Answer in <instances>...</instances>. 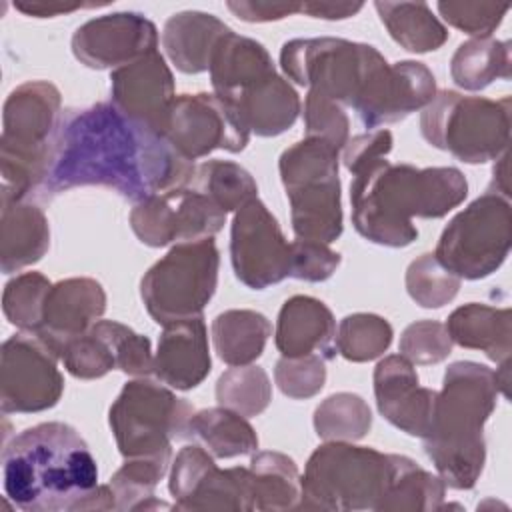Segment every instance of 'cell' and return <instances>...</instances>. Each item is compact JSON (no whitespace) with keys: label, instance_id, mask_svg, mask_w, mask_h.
<instances>
[{"label":"cell","instance_id":"cell-7","mask_svg":"<svg viewBox=\"0 0 512 512\" xmlns=\"http://www.w3.org/2000/svg\"><path fill=\"white\" fill-rule=\"evenodd\" d=\"M338 148L304 138L280 154L278 170L298 240L332 244L342 234Z\"/></svg>","mask_w":512,"mask_h":512},{"label":"cell","instance_id":"cell-18","mask_svg":"<svg viewBox=\"0 0 512 512\" xmlns=\"http://www.w3.org/2000/svg\"><path fill=\"white\" fill-rule=\"evenodd\" d=\"M158 46V30L144 14L114 12L92 18L76 28L72 52L88 68H120Z\"/></svg>","mask_w":512,"mask_h":512},{"label":"cell","instance_id":"cell-51","mask_svg":"<svg viewBox=\"0 0 512 512\" xmlns=\"http://www.w3.org/2000/svg\"><path fill=\"white\" fill-rule=\"evenodd\" d=\"M226 6L234 16H238L244 22H272V20H282L286 16L300 12V4H292V2L236 0V2H226Z\"/></svg>","mask_w":512,"mask_h":512},{"label":"cell","instance_id":"cell-37","mask_svg":"<svg viewBox=\"0 0 512 512\" xmlns=\"http://www.w3.org/2000/svg\"><path fill=\"white\" fill-rule=\"evenodd\" d=\"M392 336L394 330L386 318L378 314L356 312L340 320L334 346L336 352L350 362H368L388 350Z\"/></svg>","mask_w":512,"mask_h":512},{"label":"cell","instance_id":"cell-34","mask_svg":"<svg viewBox=\"0 0 512 512\" xmlns=\"http://www.w3.org/2000/svg\"><path fill=\"white\" fill-rule=\"evenodd\" d=\"M176 510H254L248 468H218L216 462L192 492L174 504Z\"/></svg>","mask_w":512,"mask_h":512},{"label":"cell","instance_id":"cell-33","mask_svg":"<svg viewBox=\"0 0 512 512\" xmlns=\"http://www.w3.org/2000/svg\"><path fill=\"white\" fill-rule=\"evenodd\" d=\"M450 76L464 90H482L494 80L510 78V44L492 36L462 42L452 60Z\"/></svg>","mask_w":512,"mask_h":512},{"label":"cell","instance_id":"cell-54","mask_svg":"<svg viewBox=\"0 0 512 512\" xmlns=\"http://www.w3.org/2000/svg\"><path fill=\"white\" fill-rule=\"evenodd\" d=\"M498 160V166H494V178H492V186L488 190L496 192V194H502L508 198V152H504Z\"/></svg>","mask_w":512,"mask_h":512},{"label":"cell","instance_id":"cell-24","mask_svg":"<svg viewBox=\"0 0 512 512\" xmlns=\"http://www.w3.org/2000/svg\"><path fill=\"white\" fill-rule=\"evenodd\" d=\"M224 102L234 108L250 132L264 138L292 128L302 110L298 92L276 72L248 84Z\"/></svg>","mask_w":512,"mask_h":512},{"label":"cell","instance_id":"cell-46","mask_svg":"<svg viewBox=\"0 0 512 512\" xmlns=\"http://www.w3.org/2000/svg\"><path fill=\"white\" fill-rule=\"evenodd\" d=\"M304 128L308 138L326 140L338 150L344 148L350 134L344 106L314 90H308L304 98Z\"/></svg>","mask_w":512,"mask_h":512},{"label":"cell","instance_id":"cell-8","mask_svg":"<svg viewBox=\"0 0 512 512\" xmlns=\"http://www.w3.org/2000/svg\"><path fill=\"white\" fill-rule=\"evenodd\" d=\"M420 132L428 144L460 162L484 164L500 158L510 140V98L490 100L454 90L436 92L422 110Z\"/></svg>","mask_w":512,"mask_h":512},{"label":"cell","instance_id":"cell-42","mask_svg":"<svg viewBox=\"0 0 512 512\" xmlns=\"http://www.w3.org/2000/svg\"><path fill=\"white\" fill-rule=\"evenodd\" d=\"M406 290L422 308H442L460 290V278L444 268L434 252H426L410 262L406 270Z\"/></svg>","mask_w":512,"mask_h":512},{"label":"cell","instance_id":"cell-5","mask_svg":"<svg viewBox=\"0 0 512 512\" xmlns=\"http://www.w3.org/2000/svg\"><path fill=\"white\" fill-rule=\"evenodd\" d=\"M60 104L58 88L46 80H28L8 94L0 136L2 192L18 200L38 194L62 118Z\"/></svg>","mask_w":512,"mask_h":512},{"label":"cell","instance_id":"cell-36","mask_svg":"<svg viewBox=\"0 0 512 512\" xmlns=\"http://www.w3.org/2000/svg\"><path fill=\"white\" fill-rule=\"evenodd\" d=\"M372 426V412L364 398L352 392L328 396L314 410V430L326 442H354Z\"/></svg>","mask_w":512,"mask_h":512},{"label":"cell","instance_id":"cell-15","mask_svg":"<svg viewBox=\"0 0 512 512\" xmlns=\"http://www.w3.org/2000/svg\"><path fill=\"white\" fill-rule=\"evenodd\" d=\"M164 138L194 162L214 150L242 152L250 140V130L234 108L216 94H180L174 98Z\"/></svg>","mask_w":512,"mask_h":512},{"label":"cell","instance_id":"cell-49","mask_svg":"<svg viewBox=\"0 0 512 512\" xmlns=\"http://www.w3.org/2000/svg\"><path fill=\"white\" fill-rule=\"evenodd\" d=\"M342 258L328 244L312 240L290 242V276L304 282H324L340 266Z\"/></svg>","mask_w":512,"mask_h":512},{"label":"cell","instance_id":"cell-53","mask_svg":"<svg viewBox=\"0 0 512 512\" xmlns=\"http://www.w3.org/2000/svg\"><path fill=\"white\" fill-rule=\"evenodd\" d=\"M364 8L362 2H304L300 4V12L312 18L324 20H344L358 14Z\"/></svg>","mask_w":512,"mask_h":512},{"label":"cell","instance_id":"cell-50","mask_svg":"<svg viewBox=\"0 0 512 512\" xmlns=\"http://www.w3.org/2000/svg\"><path fill=\"white\" fill-rule=\"evenodd\" d=\"M392 132L390 130H370L366 134H358L354 138H348V142L342 148V164L356 174L366 164L386 158L392 150Z\"/></svg>","mask_w":512,"mask_h":512},{"label":"cell","instance_id":"cell-14","mask_svg":"<svg viewBox=\"0 0 512 512\" xmlns=\"http://www.w3.org/2000/svg\"><path fill=\"white\" fill-rule=\"evenodd\" d=\"M224 222L226 212L190 186L154 194L136 202L130 212L134 234L152 248L212 238Z\"/></svg>","mask_w":512,"mask_h":512},{"label":"cell","instance_id":"cell-52","mask_svg":"<svg viewBox=\"0 0 512 512\" xmlns=\"http://www.w3.org/2000/svg\"><path fill=\"white\" fill-rule=\"evenodd\" d=\"M96 4H82V2H60V0H18L14 8L26 16L34 18H52L58 14H68L82 8H92Z\"/></svg>","mask_w":512,"mask_h":512},{"label":"cell","instance_id":"cell-44","mask_svg":"<svg viewBox=\"0 0 512 512\" xmlns=\"http://www.w3.org/2000/svg\"><path fill=\"white\" fill-rule=\"evenodd\" d=\"M96 326L108 338L116 356L118 370L138 378H144L150 372H154L152 344L146 336L136 334L132 328L116 320H98Z\"/></svg>","mask_w":512,"mask_h":512},{"label":"cell","instance_id":"cell-11","mask_svg":"<svg viewBox=\"0 0 512 512\" xmlns=\"http://www.w3.org/2000/svg\"><path fill=\"white\" fill-rule=\"evenodd\" d=\"M194 408L160 382H126L110 406L108 424L124 458L172 454V440L186 438Z\"/></svg>","mask_w":512,"mask_h":512},{"label":"cell","instance_id":"cell-48","mask_svg":"<svg viewBox=\"0 0 512 512\" xmlns=\"http://www.w3.org/2000/svg\"><path fill=\"white\" fill-rule=\"evenodd\" d=\"M440 16L454 28L474 36H490L504 20L510 4L496 2H438Z\"/></svg>","mask_w":512,"mask_h":512},{"label":"cell","instance_id":"cell-30","mask_svg":"<svg viewBox=\"0 0 512 512\" xmlns=\"http://www.w3.org/2000/svg\"><path fill=\"white\" fill-rule=\"evenodd\" d=\"M186 438L196 440L214 458H236L256 452L258 436L246 416L218 406L190 416Z\"/></svg>","mask_w":512,"mask_h":512},{"label":"cell","instance_id":"cell-9","mask_svg":"<svg viewBox=\"0 0 512 512\" xmlns=\"http://www.w3.org/2000/svg\"><path fill=\"white\" fill-rule=\"evenodd\" d=\"M384 64L386 58L374 46L344 38H294L280 50V66L290 80L344 108H354Z\"/></svg>","mask_w":512,"mask_h":512},{"label":"cell","instance_id":"cell-10","mask_svg":"<svg viewBox=\"0 0 512 512\" xmlns=\"http://www.w3.org/2000/svg\"><path fill=\"white\" fill-rule=\"evenodd\" d=\"M220 256L216 242L204 238L170 248L140 280V296L158 324L202 316L216 292Z\"/></svg>","mask_w":512,"mask_h":512},{"label":"cell","instance_id":"cell-3","mask_svg":"<svg viewBox=\"0 0 512 512\" xmlns=\"http://www.w3.org/2000/svg\"><path fill=\"white\" fill-rule=\"evenodd\" d=\"M468 196L458 168H416L378 158L354 174L352 224L366 240L404 248L418 238L412 218H442Z\"/></svg>","mask_w":512,"mask_h":512},{"label":"cell","instance_id":"cell-40","mask_svg":"<svg viewBox=\"0 0 512 512\" xmlns=\"http://www.w3.org/2000/svg\"><path fill=\"white\" fill-rule=\"evenodd\" d=\"M446 494V484L440 476L426 472L412 458L406 456L388 496L380 510H440Z\"/></svg>","mask_w":512,"mask_h":512},{"label":"cell","instance_id":"cell-25","mask_svg":"<svg viewBox=\"0 0 512 512\" xmlns=\"http://www.w3.org/2000/svg\"><path fill=\"white\" fill-rule=\"evenodd\" d=\"M50 248V226L44 212L2 192L0 268L4 274L18 272L38 262Z\"/></svg>","mask_w":512,"mask_h":512},{"label":"cell","instance_id":"cell-47","mask_svg":"<svg viewBox=\"0 0 512 512\" xmlns=\"http://www.w3.org/2000/svg\"><path fill=\"white\" fill-rule=\"evenodd\" d=\"M452 340L442 322L418 320L406 326L400 336V354L412 364L428 366L446 360L452 352Z\"/></svg>","mask_w":512,"mask_h":512},{"label":"cell","instance_id":"cell-28","mask_svg":"<svg viewBox=\"0 0 512 512\" xmlns=\"http://www.w3.org/2000/svg\"><path fill=\"white\" fill-rule=\"evenodd\" d=\"M208 70L214 94L222 100L276 72L268 50L260 42L232 30L218 42Z\"/></svg>","mask_w":512,"mask_h":512},{"label":"cell","instance_id":"cell-17","mask_svg":"<svg viewBox=\"0 0 512 512\" xmlns=\"http://www.w3.org/2000/svg\"><path fill=\"white\" fill-rule=\"evenodd\" d=\"M434 96V74L422 62H386L368 80L352 110L370 132L382 124L400 122L416 110H424Z\"/></svg>","mask_w":512,"mask_h":512},{"label":"cell","instance_id":"cell-19","mask_svg":"<svg viewBox=\"0 0 512 512\" xmlns=\"http://www.w3.org/2000/svg\"><path fill=\"white\" fill-rule=\"evenodd\" d=\"M112 104L130 120L164 136L174 94V76L154 50L110 74Z\"/></svg>","mask_w":512,"mask_h":512},{"label":"cell","instance_id":"cell-39","mask_svg":"<svg viewBox=\"0 0 512 512\" xmlns=\"http://www.w3.org/2000/svg\"><path fill=\"white\" fill-rule=\"evenodd\" d=\"M172 454L126 458L110 480L116 498V510H140L154 496V488L164 478Z\"/></svg>","mask_w":512,"mask_h":512},{"label":"cell","instance_id":"cell-41","mask_svg":"<svg viewBox=\"0 0 512 512\" xmlns=\"http://www.w3.org/2000/svg\"><path fill=\"white\" fill-rule=\"evenodd\" d=\"M50 280L40 272H24L4 286L2 310L10 324L22 332L36 334L42 326L44 304L50 292Z\"/></svg>","mask_w":512,"mask_h":512},{"label":"cell","instance_id":"cell-12","mask_svg":"<svg viewBox=\"0 0 512 512\" xmlns=\"http://www.w3.org/2000/svg\"><path fill=\"white\" fill-rule=\"evenodd\" d=\"M510 240V202L506 196L488 190L446 224L434 256L460 280H480L504 264Z\"/></svg>","mask_w":512,"mask_h":512},{"label":"cell","instance_id":"cell-43","mask_svg":"<svg viewBox=\"0 0 512 512\" xmlns=\"http://www.w3.org/2000/svg\"><path fill=\"white\" fill-rule=\"evenodd\" d=\"M64 368L80 380H94L106 376L116 368V356L108 338L94 324L86 334L74 338L60 354Z\"/></svg>","mask_w":512,"mask_h":512},{"label":"cell","instance_id":"cell-32","mask_svg":"<svg viewBox=\"0 0 512 512\" xmlns=\"http://www.w3.org/2000/svg\"><path fill=\"white\" fill-rule=\"evenodd\" d=\"M388 34L408 52H432L448 40L446 26L426 2H374Z\"/></svg>","mask_w":512,"mask_h":512},{"label":"cell","instance_id":"cell-38","mask_svg":"<svg viewBox=\"0 0 512 512\" xmlns=\"http://www.w3.org/2000/svg\"><path fill=\"white\" fill-rule=\"evenodd\" d=\"M216 400L246 418L262 414L272 400V384L264 368L246 364L228 368L216 382Z\"/></svg>","mask_w":512,"mask_h":512},{"label":"cell","instance_id":"cell-26","mask_svg":"<svg viewBox=\"0 0 512 512\" xmlns=\"http://www.w3.org/2000/svg\"><path fill=\"white\" fill-rule=\"evenodd\" d=\"M228 32L230 28L214 14L186 10L166 20L162 46L180 72L200 74L210 68L212 54Z\"/></svg>","mask_w":512,"mask_h":512},{"label":"cell","instance_id":"cell-45","mask_svg":"<svg viewBox=\"0 0 512 512\" xmlns=\"http://www.w3.org/2000/svg\"><path fill=\"white\" fill-rule=\"evenodd\" d=\"M274 380L282 394L294 400L316 396L326 382V366L320 354L282 356L274 368Z\"/></svg>","mask_w":512,"mask_h":512},{"label":"cell","instance_id":"cell-22","mask_svg":"<svg viewBox=\"0 0 512 512\" xmlns=\"http://www.w3.org/2000/svg\"><path fill=\"white\" fill-rule=\"evenodd\" d=\"M212 368L208 332L202 316L164 324L154 354V374L176 390L196 388Z\"/></svg>","mask_w":512,"mask_h":512},{"label":"cell","instance_id":"cell-20","mask_svg":"<svg viewBox=\"0 0 512 512\" xmlns=\"http://www.w3.org/2000/svg\"><path fill=\"white\" fill-rule=\"evenodd\" d=\"M374 396L380 414L410 436L424 438L434 414L436 390L418 386V374L402 354H390L374 368Z\"/></svg>","mask_w":512,"mask_h":512},{"label":"cell","instance_id":"cell-23","mask_svg":"<svg viewBox=\"0 0 512 512\" xmlns=\"http://www.w3.org/2000/svg\"><path fill=\"white\" fill-rule=\"evenodd\" d=\"M336 320L330 308L312 296L288 298L276 320L274 344L282 356L320 354L324 360L336 356Z\"/></svg>","mask_w":512,"mask_h":512},{"label":"cell","instance_id":"cell-13","mask_svg":"<svg viewBox=\"0 0 512 512\" xmlns=\"http://www.w3.org/2000/svg\"><path fill=\"white\" fill-rule=\"evenodd\" d=\"M60 356L36 334L20 332L4 340L0 364V408L4 414H32L58 404L64 378Z\"/></svg>","mask_w":512,"mask_h":512},{"label":"cell","instance_id":"cell-1","mask_svg":"<svg viewBox=\"0 0 512 512\" xmlns=\"http://www.w3.org/2000/svg\"><path fill=\"white\" fill-rule=\"evenodd\" d=\"M194 168L162 134L130 120L112 102H98L62 114L36 196L52 198L72 188L100 186L142 202L188 186Z\"/></svg>","mask_w":512,"mask_h":512},{"label":"cell","instance_id":"cell-27","mask_svg":"<svg viewBox=\"0 0 512 512\" xmlns=\"http://www.w3.org/2000/svg\"><path fill=\"white\" fill-rule=\"evenodd\" d=\"M454 344L484 352L490 360L510 362L512 352V312L510 308H494L468 302L456 308L444 324Z\"/></svg>","mask_w":512,"mask_h":512},{"label":"cell","instance_id":"cell-16","mask_svg":"<svg viewBox=\"0 0 512 512\" xmlns=\"http://www.w3.org/2000/svg\"><path fill=\"white\" fill-rule=\"evenodd\" d=\"M230 260L236 278L252 290H264L290 276V242L258 198H252L234 214Z\"/></svg>","mask_w":512,"mask_h":512},{"label":"cell","instance_id":"cell-4","mask_svg":"<svg viewBox=\"0 0 512 512\" xmlns=\"http://www.w3.org/2000/svg\"><path fill=\"white\" fill-rule=\"evenodd\" d=\"M498 394L492 368L470 360L446 368L442 390L436 392L432 424L422 438L424 452L446 486L454 490L476 486L486 462L484 424L496 408Z\"/></svg>","mask_w":512,"mask_h":512},{"label":"cell","instance_id":"cell-35","mask_svg":"<svg viewBox=\"0 0 512 512\" xmlns=\"http://www.w3.org/2000/svg\"><path fill=\"white\" fill-rule=\"evenodd\" d=\"M188 186L208 196L226 214L258 198V186L252 174L230 160L200 162Z\"/></svg>","mask_w":512,"mask_h":512},{"label":"cell","instance_id":"cell-29","mask_svg":"<svg viewBox=\"0 0 512 512\" xmlns=\"http://www.w3.org/2000/svg\"><path fill=\"white\" fill-rule=\"evenodd\" d=\"M270 336V320L256 310H226L212 320L214 350L228 366H246L258 360Z\"/></svg>","mask_w":512,"mask_h":512},{"label":"cell","instance_id":"cell-6","mask_svg":"<svg viewBox=\"0 0 512 512\" xmlns=\"http://www.w3.org/2000/svg\"><path fill=\"white\" fill-rule=\"evenodd\" d=\"M404 460L352 442H326L306 462L298 508L380 510Z\"/></svg>","mask_w":512,"mask_h":512},{"label":"cell","instance_id":"cell-21","mask_svg":"<svg viewBox=\"0 0 512 512\" xmlns=\"http://www.w3.org/2000/svg\"><path fill=\"white\" fill-rule=\"evenodd\" d=\"M106 310V292L94 278H66L52 284L42 326L36 332L58 356L78 336L86 334Z\"/></svg>","mask_w":512,"mask_h":512},{"label":"cell","instance_id":"cell-2","mask_svg":"<svg viewBox=\"0 0 512 512\" xmlns=\"http://www.w3.org/2000/svg\"><path fill=\"white\" fill-rule=\"evenodd\" d=\"M2 486L26 512L116 510L110 484H98L86 440L64 422L30 426L4 446Z\"/></svg>","mask_w":512,"mask_h":512},{"label":"cell","instance_id":"cell-31","mask_svg":"<svg viewBox=\"0 0 512 512\" xmlns=\"http://www.w3.org/2000/svg\"><path fill=\"white\" fill-rule=\"evenodd\" d=\"M248 474L254 510H292L300 506L302 476L296 462L286 454H254L248 466Z\"/></svg>","mask_w":512,"mask_h":512}]
</instances>
